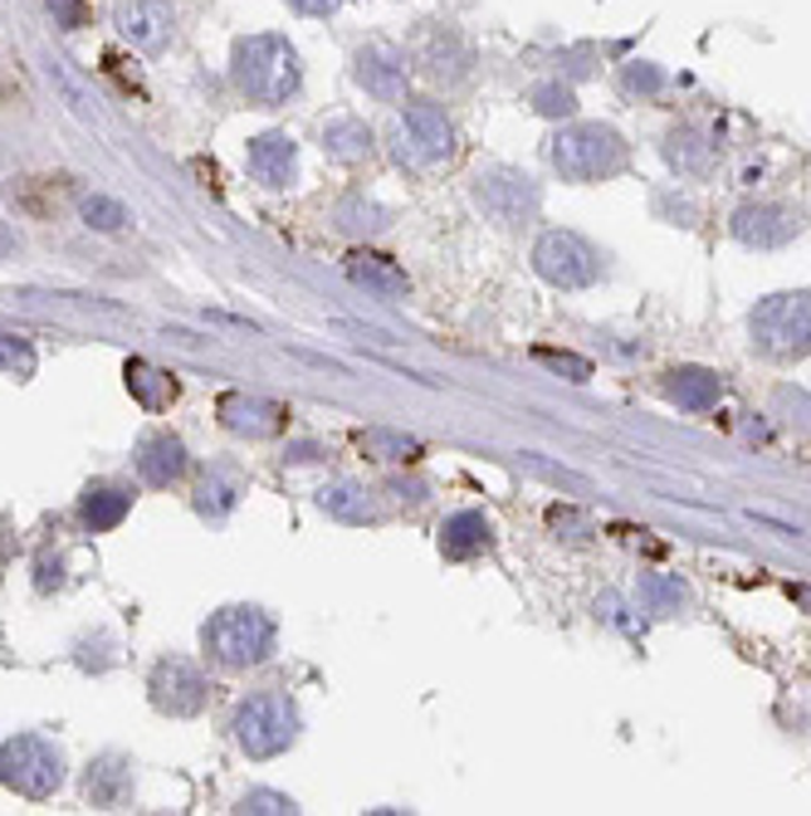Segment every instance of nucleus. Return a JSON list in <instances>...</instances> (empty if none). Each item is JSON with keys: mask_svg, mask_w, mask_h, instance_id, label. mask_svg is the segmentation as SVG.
Segmentation results:
<instances>
[{"mask_svg": "<svg viewBox=\"0 0 811 816\" xmlns=\"http://www.w3.org/2000/svg\"><path fill=\"white\" fill-rule=\"evenodd\" d=\"M235 88L259 108H279L299 88V54L284 35H250L235 44Z\"/></svg>", "mask_w": 811, "mask_h": 816, "instance_id": "obj_1", "label": "nucleus"}, {"mask_svg": "<svg viewBox=\"0 0 811 816\" xmlns=\"http://www.w3.org/2000/svg\"><path fill=\"white\" fill-rule=\"evenodd\" d=\"M201 645H206V655L216 665H225V670H250V665H259L269 655V645H274V621L259 606H225L206 621Z\"/></svg>", "mask_w": 811, "mask_h": 816, "instance_id": "obj_2", "label": "nucleus"}, {"mask_svg": "<svg viewBox=\"0 0 811 816\" xmlns=\"http://www.w3.org/2000/svg\"><path fill=\"white\" fill-rule=\"evenodd\" d=\"M753 347L772 362H797L811 353V293H768L748 319Z\"/></svg>", "mask_w": 811, "mask_h": 816, "instance_id": "obj_3", "label": "nucleus"}, {"mask_svg": "<svg viewBox=\"0 0 811 816\" xmlns=\"http://www.w3.org/2000/svg\"><path fill=\"white\" fill-rule=\"evenodd\" d=\"M450 152H455V128L435 104H411L391 128V157L406 172H435L450 162Z\"/></svg>", "mask_w": 811, "mask_h": 816, "instance_id": "obj_4", "label": "nucleus"}, {"mask_svg": "<svg viewBox=\"0 0 811 816\" xmlns=\"http://www.w3.org/2000/svg\"><path fill=\"white\" fill-rule=\"evenodd\" d=\"M0 782L30 802L54 797V787L64 782V753L40 733H15L0 743Z\"/></svg>", "mask_w": 811, "mask_h": 816, "instance_id": "obj_5", "label": "nucleus"}, {"mask_svg": "<svg viewBox=\"0 0 811 816\" xmlns=\"http://www.w3.org/2000/svg\"><path fill=\"white\" fill-rule=\"evenodd\" d=\"M621 162L626 142L602 122H577V128H562L553 138V167L567 181H602L621 172Z\"/></svg>", "mask_w": 811, "mask_h": 816, "instance_id": "obj_6", "label": "nucleus"}, {"mask_svg": "<svg viewBox=\"0 0 811 816\" xmlns=\"http://www.w3.org/2000/svg\"><path fill=\"white\" fill-rule=\"evenodd\" d=\"M299 739V713L284 695H255L235 713V743L250 758H274Z\"/></svg>", "mask_w": 811, "mask_h": 816, "instance_id": "obj_7", "label": "nucleus"}, {"mask_svg": "<svg viewBox=\"0 0 811 816\" xmlns=\"http://www.w3.org/2000/svg\"><path fill=\"white\" fill-rule=\"evenodd\" d=\"M533 269L553 289H587L602 279V255L572 230H548L533 245Z\"/></svg>", "mask_w": 811, "mask_h": 816, "instance_id": "obj_8", "label": "nucleus"}, {"mask_svg": "<svg viewBox=\"0 0 811 816\" xmlns=\"http://www.w3.org/2000/svg\"><path fill=\"white\" fill-rule=\"evenodd\" d=\"M112 25H118V35L128 40L132 50L162 54L176 35V10H172V0H118Z\"/></svg>", "mask_w": 811, "mask_h": 816, "instance_id": "obj_9", "label": "nucleus"}, {"mask_svg": "<svg viewBox=\"0 0 811 816\" xmlns=\"http://www.w3.org/2000/svg\"><path fill=\"white\" fill-rule=\"evenodd\" d=\"M206 695H210V685H206V675L196 670L191 661H162L152 670V705L162 709V713H172V719H191V713H201L206 709Z\"/></svg>", "mask_w": 811, "mask_h": 816, "instance_id": "obj_10", "label": "nucleus"}, {"mask_svg": "<svg viewBox=\"0 0 811 816\" xmlns=\"http://www.w3.org/2000/svg\"><path fill=\"white\" fill-rule=\"evenodd\" d=\"M479 206L494 215L499 225H518V221H533L538 215V186L533 176H518V172H489L479 176Z\"/></svg>", "mask_w": 811, "mask_h": 816, "instance_id": "obj_11", "label": "nucleus"}, {"mask_svg": "<svg viewBox=\"0 0 811 816\" xmlns=\"http://www.w3.org/2000/svg\"><path fill=\"white\" fill-rule=\"evenodd\" d=\"M216 411H220L225 430H235V436H250V440L279 436V430L289 426V411H284V406H279V401H269V396H245V391H225Z\"/></svg>", "mask_w": 811, "mask_h": 816, "instance_id": "obj_12", "label": "nucleus"}, {"mask_svg": "<svg viewBox=\"0 0 811 816\" xmlns=\"http://www.w3.org/2000/svg\"><path fill=\"white\" fill-rule=\"evenodd\" d=\"M347 279H353L357 289H367L371 299H381V303H401L406 293H411L406 269L397 265V259L377 255V249H353V255H347Z\"/></svg>", "mask_w": 811, "mask_h": 816, "instance_id": "obj_13", "label": "nucleus"}, {"mask_svg": "<svg viewBox=\"0 0 811 816\" xmlns=\"http://www.w3.org/2000/svg\"><path fill=\"white\" fill-rule=\"evenodd\" d=\"M245 162H250V176L259 186L269 191H284L289 181H294V167H299V147L289 132H259L250 138V152H245Z\"/></svg>", "mask_w": 811, "mask_h": 816, "instance_id": "obj_14", "label": "nucleus"}, {"mask_svg": "<svg viewBox=\"0 0 811 816\" xmlns=\"http://www.w3.org/2000/svg\"><path fill=\"white\" fill-rule=\"evenodd\" d=\"M406 54L387 50V44H367V50H357V84L367 88L371 98H381V104H397L406 94Z\"/></svg>", "mask_w": 811, "mask_h": 816, "instance_id": "obj_15", "label": "nucleus"}, {"mask_svg": "<svg viewBox=\"0 0 811 816\" xmlns=\"http://www.w3.org/2000/svg\"><path fill=\"white\" fill-rule=\"evenodd\" d=\"M734 235L743 245H758V249H777L797 235V215L787 206H743L734 215Z\"/></svg>", "mask_w": 811, "mask_h": 816, "instance_id": "obj_16", "label": "nucleus"}, {"mask_svg": "<svg viewBox=\"0 0 811 816\" xmlns=\"http://www.w3.org/2000/svg\"><path fill=\"white\" fill-rule=\"evenodd\" d=\"M138 474L142 484H152V490H166V484H176L186 474V445L176 436H152L142 440L138 450Z\"/></svg>", "mask_w": 811, "mask_h": 816, "instance_id": "obj_17", "label": "nucleus"}, {"mask_svg": "<svg viewBox=\"0 0 811 816\" xmlns=\"http://www.w3.org/2000/svg\"><path fill=\"white\" fill-rule=\"evenodd\" d=\"M718 377L704 367H674L670 377H664V396H670L674 406H684V411H714L718 406Z\"/></svg>", "mask_w": 811, "mask_h": 816, "instance_id": "obj_18", "label": "nucleus"}, {"mask_svg": "<svg viewBox=\"0 0 811 816\" xmlns=\"http://www.w3.org/2000/svg\"><path fill=\"white\" fill-rule=\"evenodd\" d=\"M122 377H128V391H132V401H138L142 411H162V406H172V401H176V382L166 377L162 367H152V362L132 357Z\"/></svg>", "mask_w": 811, "mask_h": 816, "instance_id": "obj_19", "label": "nucleus"}, {"mask_svg": "<svg viewBox=\"0 0 811 816\" xmlns=\"http://www.w3.org/2000/svg\"><path fill=\"white\" fill-rule=\"evenodd\" d=\"M323 152H328L333 162H363L371 152V128L363 118H328V128H323Z\"/></svg>", "mask_w": 811, "mask_h": 816, "instance_id": "obj_20", "label": "nucleus"}, {"mask_svg": "<svg viewBox=\"0 0 811 816\" xmlns=\"http://www.w3.org/2000/svg\"><path fill=\"white\" fill-rule=\"evenodd\" d=\"M128 787H132V773L122 758H98V763L88 767V802H94V807H122Z\"/></svg>", "mask_w": 811, "mask_h": 816, "instance_id": "obj_21", "label": "nucleus"}, {"mask_svg": "<svg viewBox=\"0 0 811 816\" xmlns=\"http://www.w3.org/2000/svg\"><path fill=\"white\" fill-rule=\"evenodd\" d=\"M128 508H132V494L128 490H112V484H98V490H88L84 494V524L94 528V533H108V528H118L122 518H128Z\"/></svg>", "mask_w": 811, "mask_h": 816, "instance_id": "obj_22", "label": "nucleus"}, {"mask_svg": "<svg viewBox=\"0 0 811 816\" xmlns=\"http://www.w3.org/2000/svg\"><path fill=\"white\" fill-rule=\"evenodd\" d=\"M441 543H445L450 558H469L475 548L489 543V524H484V514H455V518H445Z\"/></svg>", "mask_w": 811, "mask_h": 816, "instance_id": "obj_23", "label": "nucleus"}, {"mask_svg": "<svg viewBox=\"0 0 811 816\" xmlns=\"http://www.w3.org/2000/svg\"><path fill=\"white\" fill-rule=\"evenodd\" d=\"M78 215H84V225L98 235H118V230H128V221H132V211L112 196H84L78 201Z\"/></svg>", "mask_w": 811, "mask_h": 816, "instance_id": "obj_24", "label": "nucleus"}, {"mask_svg": "<svg viewBox=\"0 0 811 816\" xmlns=\"http://www.w3.org/2000/svg\"><path fill=\"white\" fill-rule=\"evenodd\" d=\"M318 504L328 508L333 518H347V524H367V518H371V504H367V494L357 490V484H328V490L318 494Z\"/></svg>", "mask_w": 811, "mask_h": 816, "instance_id": "obj_25", "label": "nucleus"}, {"mask_svg": "<svg viewBox=\"0 0 811 816\" xmlns=\"http://www.w3.org/2000/svg\"><path fill=\"white\" fill-rule=\"evenodd\" d=\"M235 494H240L235 474L216 470V474H206V480H201V490H196V508H201V514H210V518H220V514H230V508H235Z\"/></svg>", "mask_w": 811, "mask_h": 816, "instance_id": "obj_26", "label": "nucleus"}, {"mask_svg": "<svg viewBox=\"0 0 811 816\" xmlns=\"http://www.w3.org/2000/svg\"><path fill=\"white\" fill-rule=\"evenodd\" d=\"M337 225H343L347 235H371L387 225V211L381 206H367V201H347L343 211H337Z\"/></svg>", "mask_w": 811, "mask_h": 816, "instance_id": "obj_27", "label": "nucleus"}, {"mask_svg": "<svg viewBox=\"0 0 811 816\" xmlns=\"http://www.w3.org/2000/svg\"><path fill=\"white\" fill-rule=\"evenodd\" d=\"M0 367L10 372V377H35V367H40V357H35V347L25 343V337H0Z\"/></svg>", "mask_w": 811, "mask_h": 816, "instance_id": "obj_28", "label": "nucleus"}, {"mask_svg": "<svg viewBox=\"0 0 811 816\" xmlns=\"http://www.w3.org/2000/svg\"><path fill=\"white\" fill-rule=\"evenodd\" d=\"M367 450H377L381 460H415L421 455V445L406 436H387V430H367Z\"/></svg>", "mask_w": 811, "mask_h": 816, "instance_id": "obj_29", "label": "nucleus"}, {"mask_svg": "<svg viewBox=\"0 0 811 816\" xmlns=\"http://www.w3.org/2000/svg\"><path fill=\"white\" fill-rule=\"evenodd\" d=\"M640 597H646L656 611H670V606L684 602V587L674 582V577H646V582H640Z\"/></svg>", "mask_w": 811, "mask_h": 816, "instance_id": "obj_30", "label": "nucleus"}, {"mask_svg": "<svg viewBox=\"0 0 811 816\" xmlns=\"http://www.w3.org/2000/svg\"><path fill=\"white\" fill-rule=\"evenodd\" d=\"M235 812H255V816H284L294 812V797H284V792H245L240 807Z\"/></svg>", "mask_w": 811, "mask_h": 816, "instance_id": "obj_31", "label": "nucleus"}, {"mask_svg": "<svg viewBox=\"0 0 811 816\" xmlns=\"http://www.w3.org/2000/svg\"><path fill=\"white\" fill-rule=\"evenodd\" d=\"M533 108L548 112V118H567V112L577 108V98H572V88H562V84H543L533 94Z\"/></svg>", "mask_w": 811, "mask_h": 816, "instance_id": "obj_32", "label": "nucleus"}, {"mask_svg": "<svg viewBox=\"0 0 811 816\" xmlns=\"http://www.w3.org/2000/svg\"><path fill=\"white\" fill-rule=\"evenodd\" d=\"M543 367H553V372H567L572 382H587L592 377V362L587 357H572V353H553V347H538L533 353Z\"/></svg>", "mask_w": 811, "mask_h": 816, "instance_id": "obj_33", "label": "nucleus"}, {"mask_svg": "<svg viewBox=\"0 0 811 816\" xmlns=\"http://www.w3.org/2000/svg\"><path fill=\"white\" fill-rule=\"evenodd\" d=\"M50 10H54V20H60L64 30L84 25V0H50Z\"/></svg>", "mask_w": 811, "mask_h": 816, "instance_id": "obj_34", "label": "nucleus"}, {"mask_svg": "<svg viewBox=\"0 0 811 816\" xmlns=\"http://www.w3.org/2000/svg\"><path fill=\"white\" fill-rule=\"evenodd\" d=\"M289 6H294L299 15H333L343 0H289Z\"/></svg>", "mask_w": 811, "mask_h": 816, "instance_id": "obj_35", "label": "nucleus"}, {"mask_svg": "<svg viewBox=\"0 0 811 816\" xmlns=\"http://www.w3.org/2000/svg\"><path fill=\"white\" fill-rule=\"evenodd\" d=\"M626 88H646V94H656V88H660V74H656V69H630V74H626Z\"/></svg>", "mask_w": 811, "mask_h": 816, "instance_id": "obj_36", "label": "nucleus"}, {"mask_svg": "<svg viewBox=\"0 0 811 816\" xmlns=\"http://www.w3.org/2000/svg\"><path fill=\"white\" fill-rule=\"evenodd\" d=\"M0 255H15V230L10 225H0Z\"/></svg>", "mask_w": 811, "mask_h": 816, "instance_id": "obj_37", "label": "nucleus"}, {"mask_svg": "<svg viewBox=\"0 0 811 816\" xmlns=\"http://www.w3.org/2000/svg\"><path fill=\"white\" fill-rule=\"evenodd\" d=\"M792 597H797L802 606H811V587H792Z\"/></svg>", "mask_w": 811, "mask_h": 816, "instance_id": "obj_38", "label": "nucleus"}]
</instances>
